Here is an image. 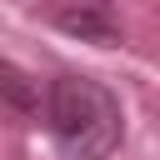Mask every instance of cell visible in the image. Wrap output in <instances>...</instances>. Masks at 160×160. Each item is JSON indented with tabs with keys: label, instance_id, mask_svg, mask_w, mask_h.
<instances>
[{
	"label": "cell",
	"instance_id": "6da1fadb",
	"mask_svg": "<svg viewBox=\"0 0 160 160\" xmlns=\"http://www.w3.org/2000/svg\"><path fill=\"white\" fill-rule=\"evenodd\" d=\"M45 130L65 160H110L125 140V115L95 75H60L45 90Z\"/></svg>",
	"mask_w": 160,
	"mask_h": 160
},
{
	"label": "cell",
	"instance_id": "7a4b0ae2",
	"mask_svg": "<svg viewBox=\"0 0 160 160\" xmlns=\"http://www.w3.org/2000/svg\"><path fill=\"white\" fill-rule=\"evenodd\" d=\"M40 20L55 25L60 35L90 40V45H120V20L110 0H45Z\"/></svg>",
	"mask_w": 160,
	"mask_h": 160
},
{
	"label": "cell",
	"instance_id": "3957f363",
	"mask_svg": "<svg viewBox=\"0 0 160 160\" xmlns=\"http://www.w3.org/2000/svg\"><path fill=\"white\" fill-rule=\"evenodd\" d=\"M0 95L10 100V105H20V110H40L45 100H40V85H30L15 65H0Z\"/></svg>",
	"mask_w": 160,
	"mask_h": 160
}]
</instances>
